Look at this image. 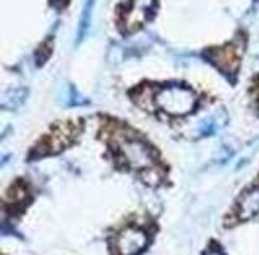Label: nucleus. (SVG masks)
I'll return each instance as SVG.
<instances>
[{"label": "nucleus", "instance_id": "20e7f679", "mask_svg": "<svg viewBox=\"0 0 259 255\" xmlns=\"http://www.w3.org/2000/svg\"><path fill=\"white\" fill-rule=\"evenodd\" d=\"M123 159L135 169H149L152 165L151 150L136 140L123 141L122 144Z\"/></svg>", "mask_w": 259, "mask_h": 255}, {"label": "nucleus", "instance_id": "39448f33", "mask_svg": "<svg viewBox=\"0 0 259 255\" xmlns=\"http://www.w3.org/2000/svg\"><path fill=\"white\" fill-rule=\"evenodd\" d=\"M259 212V188L248 191L238 202V218L246 220Z\"/></svg>", "mask_w": 259, "mask_h": 255}, {"label": "nucleus", "instance_id": "7ed1b4c3", "mask_svg": "<svg viewBox=\"0 0 259 255\" xmlns=\"http://www.w3.org/2000/svg\"><path fill=\"white\" fill-rule=\"evenodd\" d=\"M74 135H75L74 124L63 122L56 125L52 130V133H48V136H45V140H42L40 146L44 148V153H56L71 143Z\"/></svg>", "mask_w": 259, "mask_h": 255}, {"label": "nucleus", "instance_id": "423d86ee", "mask_svg": "<svg viewBox=\"0 0 259 255\" xmlns=\"http://www.w3.org/2000/svg\"><path fill=\"white\" fill-rule=\"evenodd\" d=\"M214 60L218 61V64L226 71H234L237 64H238V55L234 47H226L218 50L214 55Z\"/></svg>", "mask_w": 259, "mask_h": 255}, {"label": "nucleus", "instance_id": "f257e3e1", "mask_svg": "<svg viewBox=\"0 0 259 255\" xmlns=\"http://www.w3.org/2000/svg\"><path fill=\"white\" fill-rule=\"evenodd\" d=\"M194 103L195 100L192 93L186 90V88H179V87L165 88V90L158 95V104L163 107V111L175 114V116L189 113L194 107Z\"/></svg>", "mask_w": 259, "mask_h": 255}, {"label": "nucleus", "instance_id": "f03ea898", "mask_svg": "<svg viewBox=\"0 0 259 255\" xmlns=\"http://www.w3.org/2000/svg\"><path fill=\"white\" fill-rule=\"evenodd\" d=\"M147 244V234L135 227L125 228L115 239L118 255H138Z\"/></svg>", "mask_w": 259, "mask_h": 255}, {"label": "nucleus", "instance_id": "0eeeda50", "mask_svg": "<svg viewBox=\"0 0 259 255\" xmlns=\"http://www.w3.org/2000/svg\"><path fill=\"white\" fill-rule=\"evenodd\" d=\"M152 0H135V5L132 8V13H130L128 23L130 24H139L143 19L147 16L149 8H151Z\"/></svg>", "mask_w": 259, "mask_h": 255}, {"label": "nucleus", "instance_id": "6e6552de", "mask_svg": "<svg viewBox=\"0 0 259 255\" xmlns=\"http://www.w3.org/2000/svg\"><path fill=\"white\" fill-rule=\"evenodd\" d=\"M208 255H219L218 252H211V253H208Z\"/></svg>", "mask_w": 259, "mask_h": 255}]
</instances>
